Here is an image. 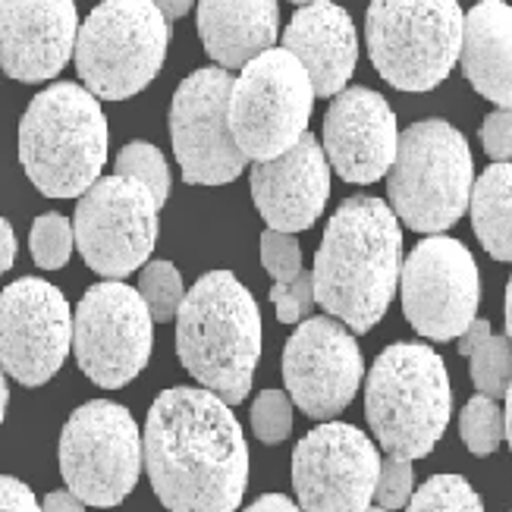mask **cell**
<instances>
[{
	"label": "cell",
	"instance_id": "1",
	"mask_svg": "<svg viewBox=\"0 0 512 512\" xmlns=\"http://www.w3.org/2000/svg\"><path fill=\"white\" fill-rule=\"evenodd\" d=\"M142 465L170 512H236L249 487V443L230 406L205 387H170L154 399Z\"/></svg>",
	"mask_w": 512,
	"mask_h": 512
},
{
	"label": "cell",
	"instance_id": "2",
	"mask_svg": "<svg viewBox=\"0 0 512 512\" xmlns=\"http://www.w3.org/2000/svg\"><path fill=\"white\" fill-rule=\"evenodd\" d=\"M403 271V230L387 202L352 195L327 220L315 255V302L352 333L387 315Z\"/></svg>",
	"mask_w": 512,
	"mask_h": 512
},
{
	"label": "cell",
	"instance_id": "3",
	"mask_svg": "<svg viewBox=\"0 0 512 512\" xmlns=\"http://www.w3.org/2000/svg\"><path fill=\"white\" fill-rule=\"evenodd\" d=\"M176 355L227 406L249 396L261 359V311L230 271L198 280L176 311Z\"/></svg>",
	"mask_w": 512,
	"mask_h": 512
},
{
	"label": "cell",
	"instance_id": "4",
	"mask_svg": "<svg viewBox=\"0 0 512 512\" xmlns=\"http://www.w3.org/2000/svg\"><path fill=\"white\" fill-rule=\"evenodd\" d=\"M107 117L85 85L54 82L19 120V164L48 198H79L107 164Z\"/></svg>",
	"mask_w": 512,
	"mask_h": 512
},
{
	"label": "cell",
	"instance_id": "5",
	"mask_svg": "<svg viewBox=\"0 0 512 512\" xmlns=\"http://www.w3.org/2000/svg\"><path fill=\"white\" fill-rule=\"evenodd\" d=\"M450 415V374L431 346L393 343L377 355L365 384V418L387 456L425 459Z\"/></svg>",
	"mask_w": 512,
	"mask_h": 512
},
{
	"label": "cell",
	"instance_id": "6",
	"mask_svg": "<svg viewBox=\"0 0 512 512\" xmlns=\"http://www.w3.org/2000/svg\"><path fill=\"white\" fill-rule=\"evenodd\" d=\"M475 186L472 151L447 120L412 123L396 145L387 170L393 214L415 233H443L469 211Z\"/></svg>",
	"mask_w": 512,
	"mask_h": 512
},
{
	"label": "cell",
	"instance_id": "7",
	"mask_svg": "<svg viewBox=\"0 0 512 512\" xmlns=\"http://www.w3.org/2000/svg\"><path fill=\"white\" fill-rule=\"evenodd\" d=\"M170 19L154 0H101L76 35V70L98 101H126L161 73Z\"/></svg>",
	"mask_w": 512,
	"mask_h": 512
},
{
	"label": "cell",
	"instance_id": "8",
	"mask_svg": "<svg viewBox=\"0 0 512 512\" xmlns=\"http://www.w3.org/2000/svg\"><path fill=\"white\" fill-rule=\"evenodd\" d=\"M462 22L459 0H371L365 38L374 70L399 92H431L459 63Z\"/></svg>",
	"mask_w": 512,
	"mask_h": 512
},
{
	"label": "cell",
	"instance_id": "9",
	"mask_svg": "<svg viewBox=\"0 0 512 512\" xmlns=\"http://www.w3.org/2000/svg\"><path fill=\"white\" fill-rule=\"evenodd\" d=\"M311 107H315V88L305 66L286 48H267L233 79V139L249 161H271L308 132Z\"/></svg>",
	"mask_w": 512,
	"mask_h": 512
},
{
	"label": "cell",
	"instance_id": "10",
	"mask_svg": "<svg viewBox=\"0 0 512 512\" xmlns=\"http://www.w3.org/2000/svg\"><path fill=\"white\" fill-rule=\"evenodd\" d=\"M60 475L85 506L123 503L142 475V431L126 406L92 399L66 418Z\"/></svg>",
	"mask_w": 512,
	"mask_h": 512
},
{
	"label": "cell",
	"instance_id": "11",
	"mask_svg": "<svg viewBox=\"0 0 512 512\" xmlns=\"http://www.w3.org/2000/svg\"><path fill=\"white\" fill-rule=\"evenodd\" d=\"M158 198L132 176H101L79 195L73 236L82 261L107 280H123L158 242Z\"/></svg>",
	"mask_w": 512,
	"mask_h": 512
},
{
	"label": "cell",
	"instance_id": "12",
	"mask_svg": "<svg viewBox=\"0 0 512 512\" xmlns=\"http://www.w3.org/2000/svg\"><path fill=\"white\" fill-rule=\"evenodd\" d=\"M154 318L139 289L104 280L85 289L73 315V352L82 374L104 390H120L145 371Z\"/></svg>",
	"mask_w": 512,
	"mask_h": 512
},
{
	"label": "cell",
	"instance_id": "13",
	"mask_svg": "<svg viewBox=\"0 0 512 512\" xmlns=\"http://www.w3.org/2000/svg\"><path fill=\"white\" fill-rule=\"evenodd\" d=\"M233 76L205 66L180 82L170 104V139L183 180L195 186H227L249 167L230 129Z\"/></svg>",
	"mask_w": 512,
	"mask_h": 512
},
{
	"label": "cell",
	"instance_id": "14",
	"mask_svg": "<svg viewBox=\"0 0 512 512\" xmlns=\"http://www.w3.org/2000/svg\"><path fill=\"white\" fill-rule=\"evenodd\" d=\"M399 293L406 321L421 337L447 343L478 318L481 274L459 239L428 236L403 261Z\"/></svg>",
	"mask_w": 512,
	"mask_h": 512
},
{
	"label": "cell",
	"instance_id": "15",
	"mask_svg": "<svg viewBox=\"0 0 512 512\" xmlns=\"http://www.w3.org/2000/svg\"><path fill=\"white\" fill-rule=\"evenodd\" d=\"M381 453L365 431L327 421L293 453V487L302 512H365L374 500Z\"/></svg>",
	"mask_w": 512,
	"mask_h": 512
},
{
	"label": "cell",
	"instance_id": "16",
	"mask_svg": "<svg viewBox=\"0 0 512 512\" xmlns=\"http://www.w3.org/2000/svg\"><path fill=\"white\" fill-rule=\"evenodd\" d=\"M73 349V311L60 289L22 277L0 293V368L22 387H41Z\"/></svg>",
	"mask_w": 512,
	"mask_h": 512
},
{
	"label": "cell",
	"instance_id": "17",
	"mask_svg": "<svg viewBox=\"0 0 512 512\" xmlns=\"http://www.w3.org/2000/svg\"><path fill=\"white\" fill-rule=\"evenodd\" d=\"M365 362L352 330L337 318H305L283 346L286 393L308 418L340 415L362 387Z\"/></svg>",
	"mask_w": 512,
	"mask_h": 512
},
{
	"label": "cell",
	"instance_id": "18",
	"mask_svg": "<svg viewBox=\"0 0 512 512\" xmlns=\"http://www.w3.org/2000/svg\"><path fill=\"white\" fill-rule=\"evenodd\" d=\"M399 145L396 114L384 95L365 85L343 88L333 95L324 117V154L327 164L346 183H377L393 167Z\"/></svg>",
	"mask_w": 512,
	"mask_h": 512
},
{
	"label": "cell",
	"instance_id": "19",
	"mask_svg": "<svg viewBox=\"0 0 512 512\" xmlns=\"http://www.w3.org/2000/svg\"><path fill=\"white\" fill-rule=\"evenodd\" d=\"M76 0H0V70L16 82L54 79L76 51Z\"/></svg>",
	"mask_w": 512,
	"mask_h": 512
},
{
	"label": "cell",
	"instance_id": "20",
	"mask_svg": "<svg viewBox=\"0 0 512 512\" xmlns=\"http://www.w3.org/2000/svg\"><path fill=\"white\" fill-rule=\"evenodd\" d=\"M255 208L271 230L302 233L315 227L330 198V164L321 142L305 136L271 161H255L252 167Z\"/></svg>",
	"mask_w": 512,
	"mask_h": 512
},
{
	"label": "cell",
	"instance_id": "21",
	"mask_svg": "<svg viewBox=\"0 0 512 512\" xmlns=\"http://www.w3.org/2000/svg\"><path fill=\"white\" fill-rule=\"evenodd\" d=\"M283 48L311 79L315 98H333L349 85L359 60V35L352 16L333 0H311L296 10L283 29Z\"/></svg>",
	"mask_w": 512,
	"mask_h": 512
},
{
	"label": "cell",
	"instance_id": "22",
	"mask_svg": "<svg viewBox=\"0 0 512 512\" xmlns=\"http://www.w3.org/2000/svg\"><path fill=\"white\" fill-rule=\"evenodd\" d=\"M280 32L277 0H198V35L208 57L224 70H242L274 48Z\"/></svg>",
	"mask_w": 512,
	"mask_h": 512
},
{
	"label": "cell",
	"instance_id": "23",
	"mask_svg": "<svg viewBox=\"0 0 512 512\" xmlns=\"http://www.w3.org/2000/svg\"><path fill=\"white\" fill-rule=\"evenodd\" d=\"M459 63L472 88L500 107H512V7L481 0L465 13Z\"/></svg>",
	"mask_w": 512,
	"mask_h": 512
},
{
	"label": "cell",
	"instance_id": "24",
	"mask_svg": "<svg viewBox=\"0 0 512 512\" xmlns=\"http://www.w3.org/2000/svg\"><path fill=\"white\" fill-rule=\"evenodd\" d=\"M472 227L484 252L497 261H512V164L494 161L469 198Z\"/></svg>",
	"mask_w": 512,
	"mask_h": 512
},
{
	"label": "cell",
	"instance_id": "25",
	"mask_svg": "<svg viewBox=\"0 0 512 512\" xmlns=\"http://www.w3.org/2000/svg\"><path fill=\"white\" fill-rule=\"evenodd\" d=\"M406 512H484V503L462 475H434L412 494Z\"/></svg>",
	"mask_w": 512,
	"mask_h": 512
},
{
	"label": "cell",
	"instance_id": "26",
	"mask_svg": "<svg viewBox=\"0 0 512 512\" xmlns=\"http://www.w3.org/2000/svg\"><path fill=\"white\" fill-rule=\"evenodd\" d=\"M472 362V381L478 393L500 399L512 384V340L487 333V337L465 355Z\"/></svg>",
	"mask_w": 512,
	"mask_h": 512
},
{
	"label": "cell",
	"instance_id": "27",
	"mask_svg": "<svg viewBox=\"0 0 512 512\" xmlns=\"http://www.w3.org/2000/svg\"><path fill=\"white\" fill-rule=\"evenodd\" d=\"M459 434L469 453L475 456L497 453V447L503 443V409L497 406V399L484 393L472 396L459 415Z\"/></svg>",
	"mask_w": 512,
	"mask_h": 512
},
{
	"label": "cell",
	"instance_id": "28",
	"mask_svg": "<svg viewBox=\"0 0 512 512\" xmlns=\"http://www.w3.org/2000/svg\"><path fill=\"white\" fill-rule=\"evenodd\" d=\"M139 293L151 311V318L161 321V324L173 321L183 299H186L183 277H180V271H176L173 261H148L142 267V277H139Z\"/></svg>",
	"mask_w": 512,
	"mask_h": 512
},
{
	"label": "cell",
	"instance_id": "29",
	"mask_svg": "<svg viewBox=\"0 0 512 512\" xmlns=\"http://www.w3.org/2000/svg\"><path fill=\"white\" fill-rule=\"evenodd\" d=\"M29 246H32V258L41 271H60V267H66V261H70L73 246H76L73 224L54 211L41 214L32 224Z\"/></svg>",
	"mask_w": 512,
	"mask_h": 512
},
{
	"label": "cell",
	"instance_id": "30",
	"mask_svg": "<svg viewBox=\"0 0 512 512\" xmlns=\"http://www.w3.org/2000/svg\"><path fill=\"white\" fill-rule=\"evenodd\" d=\"M117 173L123 176H132V180H139L142 186H148V192L158 198V205L167 202L170 195V167L164 161V154L148 145V142H129L126 148H120L117 154Z\"/></svg>",
	"mask_w": 512,
	"mask_h": 512
},
{
	"label": "cell",
	"instance_id": "31",
	"mask_svg": "<svg viewBox=\"0 0 512 512\" xmlns=\"http://www.w3.org/2000/svg\"><path fill=\"white\" fill-rule=\"evenodd\" d=\"M252 431L267 447H277L293 434V399L283 390H264L252 403Z\"/></svg>",
	"mask_w": 512,
	"mask_h": 512
},
{
	"label": "cell",
	"instance_id": "32",
	"mask_svg": "<svg viewBox=\"0 0 512 512\" xmlns=\"http://www.w3.org/2000/svg\"><path fill=\"white\" fill-rule=\"evenodd\" d=\"M271 302L277 308V321H283V324H299V321L311 318V311H315V305H318L311 274L299 271L293 280L274 283L271 286Z\"/></svg>",
	"mask_w": 512,
	"mask_h": 512
},
{
	"label": "cell",
	"instance_id": "33",
	"mask_svg": "<svg viewBox=\"0 0 512 512\" xmlns=\"http://www.w3.org/2000/svg\"><path fill=\"white\" fill-rule=\"evenodd\" d=\"M261 264L277 283L293 280L302 271V249L293 233L264 230L261 233Z\"/></svg>",
	"mask_w": 512,
	"mask_h": 512
},
{
	"label": "cell",
	"instance_id": "34",
	"mask_svg": "<svg viewBox=\"0 0 512 512\" xmlns=\"http://www.w3.org/2000/svg\"><path fill=\"white\" fill-rule=\"evenodd\" d=\"M415 494V472H412V459H399L387 456L381 459V475H377L374 487V500L384 509H403Z\"/></svg>",
	"mask_w": 512,
	"mask_h": 512
},
{
	"label": "cell",
	"instance_id": "35",
	"mask_svg": "<svg viewBox=\"0 0 512 512\" xmlns=\"http://www.w3.org/2000/svg\"><path fill=\"white\" fill-rule=\"evenodd\" d=\"M481 145L491 161H509L512 158V107H500L487 114L481 123Z\"/></svg>",
	"mask_w": 512,
	"mask_h": 512
},
{
	"label": "cell",
	"instance_id": "36",
	"mask_svg": "<svg viewBox=\"0 0 512 512\" xmlns=\"http://www.w3.org/2000/svg\"><path fill=\"white\" fill-rule=\"evenodd\" d=\"M0 512H41V503L35 500L29 484L0 475Z\"/></svg>",
	"mask_w": 512,
	"mask_h": 512
},
{
	"label": "cell",
	"instance_id": "37",
	"mask_svg": "<svg viewBox=\"0 0 512 512\" xmlns=\"http://www.w3.org/2000/svg\"><path fill=\"white\" fill-rule=\"evenodd\" d=\"M41 512H85V503L73 491H51L41 503Z\"/></svg>",
	"mask_w": 512,
	"mask_h": 512
},
{
	"label": "cell",
	"instance_id": "38",
	"mask_svg": "<svg viewBox=\"0 0 512 512\" xmlns=\"http://www.w3.org/2000/svg\"><path fill=\"white\" fill-rule=\"evenodd\" d=\"M13 261H16V233L7 220L0 217V274H7Z\"/></svg>",
	"mask_w": 512,
	"mask_h": 512
},
{
	"label": "cell",
	"instance_id": "39",
	"mask_svg": "<svg viewBox=\"0 0 512 512\" xmlns=\"http://www.w3.org/2000/svg\"><path fill=\"white\" fill-rule=\"evenodd\" d=\"M242 512H302V509L289 497H283V494H264V497H258L252 506H246Z\"/></svg>",
	"mask_w": 512,
	"mask_h": 512
},
{
	"label": "cell",
	"instance_id": "40",
	"mask_svg": "<svg viewBox=\"0 0 512 512\" xmlns=\"http://www.w3.org/2000/svg\"><path fill=\"white\" fill-rule=\"evenodd\" d=\"M158 4V10L173 22V19H183L189 10H192V0H154Z\"/></svg>",
	"mask_w": 512,
	"mask_h": 512
},
{
	"label": "cell",
	"instance_id": "41",
	"mask_svg": "<svg viewBox=\"0 0 512 512\" xmlns=\"http://www.w3.org/2000/svg\"><path fill=\"white\" fill-rule=\"evenodd\" d=\"M503 399H506V409H503V437L509 440V450H512V384L506 387Z\"/></svg>",
	"mask_w": 512,
	"mask_h": 512
},
{
	"label": "cell",
	"instance_id": "42",
	"mask_svg": "<svg viewBox=\"0 0 512 512\" xmlns=\"http://www.w3.org/2000/svg\"><path fill=\"white\" fill-rule=\"evenodd\" d=\"M7 403H10V387H7V371L0 368V425L7 418Z\"/></svg>",
	"mask_w": 512,
	"mask_h": 512
},
{
	"label": "cell",
	"instance_id": "43",
	"mask_svg": "<svg viewBox=\"0 0 512 512\" xmlns=\"http://www.w3.org/2000/svg\"><path fill=\"white\" fill-rule=\"evenodd\" d=\"M506 337L512 340V277L506 283Z\"/></svg>",
	"mask_w": 512,
	"mask_h": 512
},
{
	"label": "cell",
	"instance_id": "44",
	"mask_svg": "<svg viewBox=\"0 0 512 512\" xmlns=\"http://www.w3.org/2000/svg\"><path fill=\"white\" fill-rule=\"evenodd\" d=\"M365 512H390V509H384V506H368Z\"/></svg>",
	"mask_w": 512,
	"mask_h": 512
},
{
	"label": "cell",
	"instance_id": "45",
	"mask_svg": "<svg viewBox=\"0 0 512 512\" xmlns=\"http://www.w3.org/2000/svg\"><path fill=\"white\" fill-rule=\"evenodd\" d=\"M293 4H311V0H293Z\"/></svg>",
	"mask_w": 512,
	"mask_h": 512
}]
</instances>
